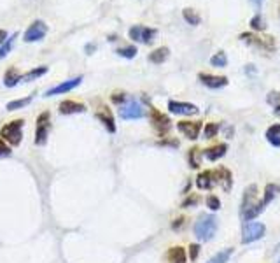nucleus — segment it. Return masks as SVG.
I'll list each match as a JSON object with an SVG mask.
<instances>
[{
    "mask_svg": "<svg viewBox=\"0 0 280 263\" xmlns=\"http://www.w3.org/2000/svg\"><path fill=\"white\" fill-rule=\"evenodd\" d=\"M193 230H195L196 239H200V241H205V242L212 241L215 232H217V218L212 214L200 216Z\"/></svg>",
    "mask_w": 280,
    "mask_h": 263,
    "instance_id": "1",
    "label": "nucleus"
},
{
    "mask_svg": "<svg viewBox=\"0 0 280 263\" xmlns=\"http://www.w3.org/2000/svg\"><path fill=\"white\" fill-rule=\"evenodd\" d=\"M23 126L25 119H12L0 128V139H4L9 146H19L23 141Z\"/></svg>",
    "mask_w": 280,
    "mask_h": 263,
    "instance_id": "2",
    "label": "nucleus"
},
{
    "mask_svg": "<svg viewBox=\"0 0 280 263\" xmlns=\"http://www.w3.org/2000/svg\"><path fill=\"white\" fill-rule=\"evenodd\" d=\"M266 234V226L259 221H245L242 226V244H251L259 239H263Z\"/></svg>",
    "mask_w": 280,
    "mask_h": 263,
    "instance_id": "3",
    "label": "nucleus"
},
{
    "mask_svg": "<svg viewBox=\"0 0 280 263\" xmlns=\"http://www.w3.org/2000/svg\"><path fill=\"white\" fill-rule=\"evenodd\" d=\"M49 130H51V112L44 111L37 116V121H35V144L44 146L48 142Z\"/></svg>",
    "mask_w": 280,
    "mask_h": 263,
    "instance_id": "4",
    "label": "nucleus"
},
{
    "mask_svg": "<svg viewBox=\"0 0 280 263\" xmlns=\"http://www.w3.org/2000/svg\"><path fill=\"white\" fill-rule=\"evenodd\" d=\"M149 119H151L152 128L156 130V134H158L159 137H165L170 132V128H172V121H170L168 116L159 112L158 109H154V107H151V116H149Z\"/></svg>",
    "mask_w": 280,
    "mask_h": 263,
    "instance_id": "5",
    "label": "nucleus"
},
{
    "mask_svg": "<svg viewBox=\"0 0 280 263\" xmlns=\"http://www.w3.org/2000/svg\"><path fill=\"white\" fill-rule=\"evenodd\" d=\"M144 116L145 109L137 100H126V104L119 107V118L121 119H142Z\"/></svg>",
    "mask_w": 280,
    "mask_h": 263,
    "instance_id": "6",
    "label": "nucleus"
},
{
    "mask_svg": "<svg viewBox=\"0 0 280 263\" xmlns=\"http://www.w3.org/2000/svg\"><path fill=\"white\" fill-rule=\"evenodd\" d=\"M46 34H48V25H46L42 19H35V21L26 28L25 35H23V41L25 42H39L46 37Z\"/></svg>",
    "mask_w": 280,
    "mask_h": 263,
    "instance_id": "7",
    "label": "nucleus"
},
{
    "mask_svg": "<svg viewBox=\"0 0 280 263\" xmlns=\"http://www.w3.org/2000/svg\"><path fill=\"white\" fill-rule=\"evenodd\" d=\"M130 39H133L135 42H144V44H151L156 37V32L154 28H147V26H142V25H135L130 28Z\"/></svg>",
    "mask_w": 280,
    "mask_h": 263,
    "instance_id": "8",
    "label": "nucleus"
},
{
    "mask_svg": "<svg viewBox=\"0 0 280 263\" xmlns=\"http://www.w3.org/2000/svg\"><path fill=\"white\" fill-rule=\"evenodd\" d=\"M81 83H82V76H77V78H74V79H67V81H63V83H60V85L49 88L48 91H46L44 96H56V95H63V93H69V91H72L74 88H77Z\"/></svg>",
    "mask_w": 280,
    "mask_h": 263,
    "instance_id": "9",
    "label": "nucleus"
},
{
    "mask_svg": "<svg viewBox=\"0 0 280 263\" xmlns=\"http://www.w3.org/2000/svg\"><path fill=\"white\" fill-rule=\"evenodd\" d=\"M168 111L172 114L179 116H195L200 112V109L195 104H189V102H179V100H170L168 102Z\"/></svg>",
    "mask_w": 280,
    "mask_h": 263,
    "instance_id": "10",
    "label": "nucleus"
},
{
    "mask_svg": "<svg viewBox=\"0 0 280 263\" xmlns=\"http://www.w3.org/2000/svg\"><path fill=\"white\" fill-rule=\"evenodd\" d=\"M177 130L189 141H196L202 132V121H179Z\"/></svg>",
    "mask_w": 280,
    "mask_h": 263,
    "instance_id": "11",
    "label": "nucleus"
},
{
    "mask_svg": "<svg viewBox=\"0 0 280 263\" xmlns=\"http://www.w3.org/2000/svg\"><path fill=\"white\" fill-rule=\"evenodd\" d=\"M96 119L105 126L109 134H116V123H114V116H112V111L107 107V105H102L98 107V111L95 112Z\"/></svg>",
    "mask_w": 280,
    "mask_h": 263,
    "instance_id": "12",
    "label": "nucleus"
},
{
    "mask_svg": "<svg viewBox=\"0 0 280 263\" xmlns=\"http://www.w3.org/2000/svg\"><path fill=\"white\" fill-rule=\"evenodd\" d=\"M261 200H258V186L251 184L249 188H245L243 191V200H242V209H240V214H243L249 209L256 207Z\"/></svg>",
    "mask_w": 280,
    "mask_h": 263,
    "instance_id": "13",
    "label": "nucleus"
},
{
    "mask_svg": "<svg viewBox=\"0 0 280 263\" xmlns=\"http://www.w3.org/2000/svg\"><path fill=\"white\" fill-rule=\"evenodd\" d=\"M198 79L202 81V85H205L207 88H212V89H219V88H224L228 85V78L224 76H212V74H200Z\"/></svg>",
    "mask_w": 280,
    "mask_h": 263,
    "instance_id": "14",
    "label": "nucleus"
},
{
    "mask_svg": "<svg viewBox=\"0 0 280 263\" xmlns=\"http://www.w3.org/2000/svg\"><path fill=\"white\" fill-rule=\"evenodd\" d=\"M214 174H215V184L221 186L224 191H229L231 186H233L231 172H229L226 167H221V169H217V171H214Z\"/></svg>",
    "mask_w": 280,
    "mask_h": 263,
    "instance_id": "15",
    "label": "nucleus"
},
{
    "mask_svg": "<svg viewBox=\"0 0 280 263\" xmlns=\"http://www.w3.org/2000/svg\"><path fill=\"white\" fill-rule=\"evenodd\" d=\"M86 111V105L81 104L77 100H63L60 102V112L62 114H79V112H84Z\"/></svg>",
    "mask_w": 280,
    "mask_h": 263,
    "instance_id": "16",
    "label": "nucleus"
},
{
    "mask_svg": "<svg viewBox=\"0 0 280 263\" xmlns=\"http://www.w3.org/2000/svg\"><path fill=\"white\" fill-rule=\"evenodd\" d=\"M196 186L200 189H212L215 186V174L214 171H203L196 177Z\"/></svg>",
    "mask_w": 280,
    "mask_h": 263,
    "instance_id": "17",
    "label": "nucleus"
},
{
    "mask_svg": "<svg viewBox=\"0 0 280 263\" xmlns=\"http://www.w3.org/2000/svg\"><path fill=\"white\" fill-rule=\"evenodd\" d=\"M165 258L168 263H188V255H186L184 248H181V246L170 248L168 251H166Z\"/></svg>",
    "mask_w": 280,
    "mask_h": 263,
    "instance_id": "18",
    "label": "nucleus"
},
{
    "mask_svg": "<svg viewBox=\"0 0 280 263\" xmlns=\"http://www.w3.org/2000/svg\"><path fill=\"white\" fill-rule=\"evenodd\" d=\"M226 151H228V144L221 142V144H215V146H212V148L205 149L203 156H205L209 162H217L219 158H222V156L226 155Z\"/></svg>",
    "mask_w": 280,
    "mask_h": 263,
    "instance_id": "19",
    "label": "nucleus"
},
{
    "mask_svg": "<svg viewBox=\"0 0 280 263\" xmlns=\"http://www.w3.org/2000/svg\"><path fill=\"white\" fill-rule=\"evenodd\" d=\"M21 76L23 74H19L16 67H9L4 74V85L7 86V88H14L18 83H21Z\"/></svg>",
    "mask_w": 280,
    "mask_h": 263,
    "instance_id": "20",
    "label": "nucleus"
},
{
    "mask_svg": "<svg viewBox=\"0 0 280 263\" xmlns=\"http://www.w3.org/2000/svg\"><path fill=\"white\" fill-rule=\"evenodd\" d=\"M266 141L273 146V148H280V123H275L272 125L265 134Z\"/></svg>",
    "mask_w": 280,
    "mask_h": 263,
    "instance_id": "21",
    "label": "nucleus"
},
{
    "mask_svg": "<svg viewBox=\"0 0 280 263\" xmlns=\"http://www.w3.org/2000/svg\"><path fill=\"white\" fill-rule=\"evenodd\" d=\"M279 191H280V186L279 184H275V182H268V184L265 186V193H263V205H268V204H272L273 202V198H275L277 195H279Z\"/></svg>",
    "mask_w": 280,
    "mask_h": 263,
    "instance_id": "22",
    "label": "nucleus"
},
{
    "mask_svg": "<svg viewBox=\"0 0 280 263\" xmlns=\"http://www.w3.org/2000/svg\"><path fill=\"white\" fill-rule=\"evenodd\" d=\"M48 71H49V69L46 67V65H41V67L32 69V71L25 72V74L21 76V83H28V81H33V79L42 78L44 74H48Z\"/></svg>",
    "mask_w": 280,
    "mask_h": 263,
    "instance_id": "23",
    "label": "nucleus"
},
{
    "mask_svg": "<svg viewBox=\"0 0 280 263\" xmlns=\"http://www.w3.org/2000/svg\"><path fill=\"white\" fill-rule=\"evenodd\" d=\"M168 55H170L168 48H158V49H154L151 55H149V62L159 65V63H163L166 58H168Z\"/></svg>",
    "mask_w": 280,
    "mask_h": 263,
    "instance_id": "24",
    "label": "nucleus"
},
{
    "mask_svg": "<svg viewBox=\"0 0 280 263\" xmlns=\"http://www.w3.org/2000/svg\"><path fill=\"white\" fill-rule=\"evenodd\" d=\"M202 149L200 148H191L188 153V160H189V167L191 169H200V165H202Z\"/></svg>",
    "mask_w": 280,
    "mask_h": 263,
    "instance_id": "25",
    "label": "nucleus"
},
{
    "mask_svg": "<svg viewBox=\"0 0 280 263\" xmlns=\"http://www.w3.org/2000/svg\"><path fill=\"white\" fill-rule=\"evenodd\" d=\"M231 255H233V248H224L219 253H215L207 263H228V260L231 258Z\"/></svg>",
    "mask_w": 280,
    "mask_h": 263,
    "instance_id": "26",
    "label": "nucleus"
},
{
    "mask_svg": "<svg viewBox=\"0 0 280 263\" xmlns=\"http://www.w3.org/2000/svg\"><path fill=\"white\" fill-rule=\"evenodd\" d=\"M32 98H33V95L25 96V98H18V100H11L7 105H5V109H7L9 112H12V111H18V109L26 107V105H28L30 102H32Z\"/></svg>",
    "mask_w": 280,
    "mask_h": 263,
    "instance_id": "27",
    "label": "nucleus"
},
{
    "mask_svg": "<svg viewBox=\"0 0 280 263\" xmlns=\"http://www.w3.org/2000/svg\"><path fill=\"white\" fill-rule=\"evenodd\" d=\"M14 39H18V32H14L12 35H9L7 37V41L4 42V44L0 46V60H4L5 56L11 53V49H12V44H14Z\"/></svg>",
    "mask_w": 280,
    "mask_h": 263,
    "instance_id": "28",
    "label": "nucleus"
},
{
    "mask_svg": "<svg viewBox=\"0 0 280 263\" xmlns=\"http://www.w3.org/2000/svg\"><path fill=\"white\" fill-rule=\"evenodd\" d=\"M219 128H221V125L219 123H205V128H203V137L205 139H214L215 135L219 134Z\"/></svg>",
    "mask_w": 280,
    "mask_h": 263,
    "instance_id": "29",
    "label": "nucleus"
},
{
    "mask_svg": "<svg viewBox=\"0 0 280 263\" xmlns=\"http://www.w3.org/2000/svg\"><path fill=\"white\" fill-rule=\"evenodd\" d=\"M210 63H212L214 67H226V65H228V56H226V53L219 51L210 58Z\"/></svg>",
    "mask_w": 280,
    "mask_h": 263,
    "instance_id": "30",
    "label": "nucleus"
},
{
    "mask_svg": "<svg viewBox=\"0 0 280 263\" xmlns=\"http://www.w3.org/2000/svg\"><path fill=\"white\" fill-rule=\"evenodd\" d=\"M205 204L210 211H219V209H221V200H219L217 195H209L205 198Z\"/></svg>",
    "mask_w": 280,
    "mask_h": 263,
    "instance_id": "31",
    "label": "nucleus"
},
{
    "mask_svg": "<svg viewBox=\"0 0 280 263\" xmlns=\"http://www.w3.org/2000/svg\"><path fill=\"white\" fill-rule=\"evenodd\" d=\"M116 53H118L119 56H123V58L130 60V58H135L137 56V48L135 46H125V48H119Z\"/></svg>",
    "mask_w": 280,
    "mask_h": 263,
    "instance_id": "32",
    "label": "nucleus"
},
{
    "mask_svg": "<svg viewBox=\"0 0 280 263\" xmlns=\"http://www.w3.org/2000/svg\"><path fill=\"white\" fill-rule=\"evenodd\" d=\"M200 204V196L198 195H189V196H186L184 200H182V204H181V207L182 209H189V207H196V205Z\"/></svg>",
    "mask_w": 280,
    "mask_h": 263,
    "instance_id": "33",
    "label": "nucleus"
},
{
    "mask_svg": "<svg viewBox=\"0 0 280 263\" xmlns=\"http://www.w3.org/2000/svg\"><path fill=\"white\" fill-rule=\"evenodd\" d=\"M182 14H184V19L189 23V25H198V23H200V16L196 14L193 9H184V12H182Z\"/></svg>",
    "mask_w": 280,
    "mask_h": 263,
    "instance_id": "34",
    "label": "nucleus"
},
{
    "mask_svg": "<svg viewBox=\"0 0 280 263\" xmlns=\"http://www.w3.org/2000/svg\"><path fill=\"white\" fill-rule=\"evenodd\" d=\"M111 100L114 102V104H118L119 107H121L123 104H126V100H128V98H126V95L125 93H121V91H114L111 95Z\"/></svg>",
    "mask_w": 280,
    "mask_h": 263,
    "instance_id": "35",
    "label": "nucleus"
},
{
    "mask_svg": "<svg viewBox=\"0 0 280 263\" xmlns=\"http://www.w3.org/2000/svg\"><path fill=\"white\" fill-rule=\"evenodd\" d=\"M9 155H11V146L4 139H0V156H9Z\"/></svg>",
    "mask_w": 280,
    "mask_h": 263,
    "instance_id": "36",
    "label": "nucleus"
},
{
    "mask_svg": "<svg viewBox=\"0 0 280 263\" xmlns=\"http://www.w3.org/2000/svg\"><path fill=\"white\" fill-rule=\"evenodd\" d=\"M198 255H200V244H191V246H189V258H191V262H196Z\"/></svg>",
    "mask_w": 280,
    "mask_h": 263,
    "instance_id": "37",
    "label": "nucleus"
},
{
    "mask_svg": "<svg viewBox=\"0 0 280 263\" xmlns=\"http://www.w3.org/2000/svg\"><path fill=\"white\" fill-rule=\"evenodd\" d=\"M251 25H252V28H254V30H263V21H261V19H259V16L252 18Z\"/></svg>",
    "mask_w": 280,
    "mask_h": 263,
    "instance_id": "38",
    "label": "nucleus"
},
{
    "mask_svg": "<svg viewBox=\"0 0 280 263\" xmlns=\"http://www.w3.org/2000/svg\"><path fill=\"white\" fill-rule=\"evenodd\" d=\"M184 221H186L184 218H177V219H173V223H172V228H173V230H181V228H182V225H184Z\"/></svg>",
    "mask_w": 280,
    "mask_h": 263,
    "instance_id": "39",
    "label": "nucleus"
},
{
    "mask_svg": "<svg viewBox=\"0 0 280 263\" xmlns=\"http://www.w3.org/2000/svg\"><path fill=\"white\" fill-rule=\"evenodd\" d=\"M268 102H270V104H275V102H280V93L272 91V93H270V96H268Z\"/></svg>",
    "mask_w": 280,
    "mask_h": 263,
    "instance_id": "40",
    "label": "nucleus"
},
{
    "mask_svg": "<svg viewBox=\"0 0 280 263\" xmlns=\"http://www.w3.org/2000/svg\"><path fill=\"white\" fill-rule=\"evenodd\" d=\"M7 37H9L7 32H5V30H0V46H2L5 41H7Z\"/></svg>",
    "mask_w": 280,
    "mask_h": 263,
    "instance_id": "41",
    "label": "nucleus"
},
{
    "mask_svg": "<svg viewBox=\"0 0 280 263\" xmlns=\"http://www.w3.org/2000/svg\"><path fill=\"white\" fill-rule=\"evenodd\" d=\"M84 49H86V53H88V55H91V51H95V44H88Z\"/></svg>",
    "mask_w": 280,
    "mask_h": 263,
    "instance_id": "42",
    "label": "nucleus"
},
{
    "mask_svg": "<svg viewBox=\"0 0 280 263\" xmlns=\"http://www.w3.org/2000/svg\"><path fill=\"white\" fill-rule=\"evenodd\" d=\"M233 134H235V130H233L231 126H229V128L226 130V135H228V139H231V135H233Z\"/></svg>",
    "mask_w": 280,
    "mask_h": 263,
    "instance_id": "43",
    "label": "nucleus"
},
{
    "mask_svg": "<svg viewBox=\"0 0 280 263\" xmlns=\"http://www.w3.org/2000/svg\"><path fill=\"white\" fill-rule=\"evenodd\" d=\"M251 2L256 5V7H261V4H263V0H251Z\"/></svg>",
    "mask_w": 280,
    "mask_h": 263,
    "instance_id": "44",
    "label": "nucleus"
},
{
    "mask_svg": "<svg viewBox=\"0 0 280 263\" xmlns=\"http://www.w3.org/2000/svg\"><path fill=\"white\" fill-rule=\"evenodd\" d=\"M273 112H275L277 116H280V104H277V105H275V109H273Z\"/></svg>",
    "mask_w": 280,
    "mask_h": 263,
    "instance_id": "45",
    "label": "nucleus"
},
{
    "mask_svg": "<svg viewBox=\"0 0 280 263\" xmlns=\"http://www.w3.org/2000/svg\"><path fill=\"white\" fill-rule=\"evenodd\" d=\"M279 263H280V262H279Z\"/></svg>",
    "mask_w": 280,
    "mask_h": 263,
    "instance_id": "46",
    "label": "nucleus"
}]
</instances>
